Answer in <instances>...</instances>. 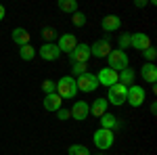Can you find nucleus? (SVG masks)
Returning <instances> with one entry per match:
<instances>
[{"instance_id": "2f4dec72", "label": "nucleus", "mask_w": 157, "mask_h": 155, "mask_svg": "<svg viewBox=\"0 0 157 155\" xmlns=\"http://www.w3.org/2000/svg\"><path fill=\"white\" fill-rule=\"evenodd\" d=\"M4 17H6V9H4V6H2V4H0V21H2V19H4Z\"/></svg>"}, {"instance_id": "cd10ccee", "label": "nucleus", "mask_w": 157, "mask_h": 155, "mask_svg": "<svg viewBox=\"0 0 157 155\" xmlns=\"http://www.w3.org/2000/svg\"><path fill=\"white\" fill-rule=\"evenodd\" d=\"M42 92H44V95H52V92H55V82H52V80H44V82H42Z\"/></svg>"}, {"instance_id": "393cba45", "label": "nucleus", "mask_w": 157, "mask_h": 155, "mask_svg": "<svg viewBox=\"0 0 157 155\" xmlns=\"http://www.w3.org/2000/svg\"><path fill=\"white\" fill-rule=\"evenodd\" d=\"M71 23L75 25V27H84V25H86V15L82 11H75L71 15Z\"/></svg>"}, {"instance_id": "b1692460", "label": "nucleus", "mask_w": 157, "mask_h": 155, "mask_svg": "<svg viewBox=\"0 0 157 155\" xmlns=\"http://www.w3.org/2000/svg\"><path fill=\"white\" fill-rule=\"evenodd\" d=\"M67 155H90V149L86 145H71L67 149Z\"/></svg>"}, {"instance_id": "f03ea898", "label": "nucleus", "mask_w": 157, "mask_h": 155, "mask_svg": "<svg viewBox=\"0 0 157 155\" xmlns=\"http://www.w3.org/2000/svg\"><path fill=\"white\" fill-rule=\"evenodd\" d=\"M107 61H109V69H113V72L120 73L121 69H126V67H130V59H128V52L126 50H111L107 55Z\"/></svg>"}, {"instance_id": "f8f14e48", "label": "nucleus", "mask_w": 157, "mask_h": 155, "mask_svg": "<svg viewBox=\"0 0 157 155\" xmlns=\"http://www.w3.org/2000/svg\"><path fill=\"white\" fill-rule=\"evenodd\" d=\"M97 80H98V86H113V84H117V72H113V69H109V67H103L101 72L97 73Z\"/></svg>"}, {"instance_id": "dca6fc26", "label": "nucleus", "mask_w": 157, "mask_h": 155, "mask_svg": "<svg viewBox=\"0 0 157 155\" xmlns=\"http://www.w3.org/2000/svg\"><path fill=\"white\" fill-rule=\"evenodd\" d=\"M11 38L15 44H19V46H25V44H29V32L27 29H23V27H15L11 32Z\"/></svg>"}, {"instance_id": "9b49d317", "label": "nucleus", "mask_w": 157, "mask_h": 155, "mask_svg": "<svg viewBox=\"0 0 157 155\" xmlns=\"http://www.w3.org/2000/svg\"><path fill=\"white\" fill-rule=\"evenodd\" d=\"M130 46L143 52L145 48L151 46V38H149V34H145V32H136V34L130 36Z\"/></svg>"}, {"instance_id": "72a5a7b5", "label": "nucleus", "mask_w": 157, "mask_h": 155, "mask_svg": "<svg viewBox=\"0 0 157 155\" xmlns=\"http://www.w3.org/2000/svg\"><path fill=\"white\" fill-rule=\"evenodd\" d=\"M98 155H105V153H98Z\"/></svg>"}, {"instance_id": "ddd939ff", "label": "nucleus", "mask_w": 157, "mask_h": 155, "mask_svg": "<svg viewBox=\"0 0 157 155\" xmlns=\"http://www.w3.org/2000/svg\"><path fill=\"white\" fill-rule=\"evenodd\" d=\"M57 46H59L61 52H71L73 48L78 46V38L73 36V34H59V42H57Z\"/></svg>"}, {"instance_id": "412c9836", "label": "nucleus", "mask_w": 157, "mask_h": 155, "mask_svg": "<svg viewBox=\"0 0 157 155\" xmlns=\"http://www.w3.org/2000/svg\"><path fill=\"white\" fill-rule=\"evenodd\" d=\"M42 40H44V44H52V40H57L59 38V34H57V29L55 27H50V25H46V27H42Z\"/></svg>"}, {"instance_id": "2eb2a0df", "label": "nucleus", "mask_w": 157, "mask_h": 155, "mask_svg": "<svg viewBox=\"0 0 157 155\" xmlns=\"http://www.w3.org/2000/svg\"><path fill=\"white\" fill-rule=\"evenodd\" d=\"M61 107H63V99H61L57 92H52V95H44V109H46V111L57 113Z\"/></svg>"}, {"instance_id": "4be33fe9", "label": "nucleus", "mask_w": 157, "mask_h": 155, "mask_svg": "<svg viewBox=\"0 0 157 155\" xmlns=\"http://www.w3.org/2000/svg\"><path fill=\"white\" fill-rule=\"evenodd\" d=\"M38 52H36V48L32 46V44H25V46H19V57L23 61H32L34 57H36Z\"/></svg>"}, {"instance_id": "a211bd4d", "label": "nucleus", "mask_w": 157, "mask_h": 155, "mask_svg": "<svg viewBox=\"0 0 157 155\" xmlns=\"http://www.w3.org/2000/svg\"><path fill=\"white\" fill-rule=\"evenodd\" d=\"M140 76H143L145 82L155 84L157 82V67H155V63H145L143 69H140Z\"/></svg>"}, {"instance_id": "9d476101", "label": "nucleus", "mask_w": 157, "mask_h": 155, "mask_svg": "<svg viewBox=\"0 0 157 155\" xmlns=\"http://www.w3.org/2000/svg\"><path fill=\"white\" fill-rule=\"evenodd\" d=\"M69 113H71L73 119L84 122V119L90 115V105H88L86 101H75V103H73V107L69 109Z\"/></svg>"}, {"instance_id": "f257e3e1", "label": "nucleus", "mask_w": 157, "mask_h": 155, "mask_svg": "<svg viewBox=\"0 0 157 155\" xmlns=\"http://www.w3.org/2000/svg\"><path fill=\"white\" fill-rule=\"evenodd\" d=\"M55 92L61 99H75L78 96V84L73 76H63L59 82H55Z\"/></svg>"}, {"instance_id": "5701e85b", "label": "nucleus", "mask_w": 157, "mask_h": 155, "mask_svg": "<svg viewBox=\"0 0 157 155\" xmlns=\"http://www.w3.org/2000/svg\"><path fill=\"white\" fill-rule=\"evenodd\" d=\"M57 6H59L63 13H71V15L78 11V2H75V0H59Z\"/></svg>"}, {"instance_id": "1a4fd4ad", "label": "nucleus", "mask_w": 157, "mask_h": 155, "mask_svg": "<svg viewBox=\"0 0 157 155\" xmlns=\"http://www.w3.org/2000/svg\"><path fill=\"white\" fill-rule=\"evenodd\" d=\"M36 52L44 61H57L61 57V50H59V46H57L55 42H52V44H42L40 48H36Z\"/></svg>"}, {"instance_id": "7c9ffc66", "label": "nucleus", "mask_w": 157, "mask_h": 155, "mask_svg": "<svg viewBox=\"0 0 157 155\" xmlns=\"http://www.w3.org/2000/svg\"><path fill=\"white\" fill-rule=\"evenodd\" d=\"M147 4H149V0H136V2H134V6H138V9H143Z\"/></svg>"}, {"instance_id": "c85d7f7f", "label": "nucleus", "mask_w": 157, "mask_h": 155, "mask_svg": "<svg viewBox=\"0 0 157 155\" xmlns=\"http://www.w3.org/2000/svg\"><path fill=\"white\" fill-rule=\"evenodd\" d=\"M117 44H120V50H126V48L130 46V36H128V34H121V36L117 38Z\"/></svg>"}, {"instance_id": "f3484780", "label": "nucleus", "mask_w": 157, "mask_h": 155, "mask_svg": "<svg viewBox=\"0 0 157 155\" xmlns=\"http://www.w3.org/2000/svg\"><path fill=\"white\" fill-rule=\"evenodd\" d=\"M107 107H109L107 99H105V96H98L97 101L90 105V113H92L94 118H101V115H105V113H107Z\"/></svg>"}, {"instance_id": "0eeeda50", "label": "nucleus", "mask_w": 157, "mask_h": 155, "mask_svg": "<svg viewBox=\"0 0 157 155\" xmlns=\"http://www.w3.org/2000/svg\"><path fill=\"white\" fill-rule=\"evenodd\" d=\"M126 101L132 105V107H140L145 103V88L138 86V84H132L128 86V95H126Z\"/></svg>"}, {"instance_id": "aec40b11", "label": "nucleus", "mask_w": 157, "mask_h": 155, "mask_svg": "<svg viewBox=\"0 0 157 155\" xmlns=\"http://www.w3.org/2000/svg\"><path fill=\"white\" fill-rule=\"evenodd\" d=\"M134 78H136V73H134L132 67H126V69H121L117 73V82L124 84V86H128V84H134Z\"/></svg>"}, {"instance_id": "39448f33", "label": "nucleus", "mask_w": 157, "mask_h": 155, "mask_svg": "<svg viewBox=\"0 0 157 155\" xmlns=\"http://www.w3.org/2000/svg\"><path fill=\"white\" fill-rule=\"evenodd\" d=\"M75 84H78V90H80V92H94V90L98 88L97 76L90 73V72H86L84 76H80V78L75 80Z\"/></svg>"}, {"instance_id": "4468645a", "label": "nucleus", "mask_w": 157, "mask_h": 155, "mask_svg": "<svg viewBox=\"0 0 157 155\" xmlns=\"http://www.w3.org/2000/svg\"><path fill=\"white\" fill-rule=\"evenodd\" d=\"M101 27H103V32L105 34H111V32H117L121 27V19L117 15H105L103 17V21H101Z\"/></svg>"}, {"instance_id": "6e6552de", "label": "nucleus", "mask_w": 157, "mask_h": 155, "mask_svg": "<svg viewBox=\"0 0 157 155\" xmlns=\"http://www.w3.org/2000/svg\"><path fill=\"white\" fill-rule=\"evenodd\" d=\"M90 59V46L84 42H78V46L69 52V61L71 63H88Z\"/></svg>"}, {"instance_id": "a878e982", "label": "nucleus", "mask_w": 157, "mask_h": 155, "mask_svg": "<svg viewBox=\"0 0 157 155\" xmlns=\"http://www.w3.org/2000/svg\"><path fill=\"white\" fill-rule=\"evenodd\" d=\"M88 72V63H71V73L73 76H84V73Z\"/></svg>"}, {"instance_id": "423d86ee", "label": "nucleus", "mask_w": 157, "mask_h": 155, "mask_svg": "<svg viewBox=\"0 0 157 155\" xmlns=\"http://www.w3.org/2000/svg\"><path fill=\"white\" fill-rule=\"evenodd\" d=\"M109 52H111V42H109V36L97 40V42L90 46V57H97V59H107Z\"/></svg>"}, {"instance_id": "473e14b6", "label": "nucleus", "mask_w": 157, "mask_h": 155, "mask_svg": "<svg viewBox=\"0 0 157 155\" xmlns=\"http://www.w3.org/2000/svg\"><path fill=\"white\" fill-rule=\"evenodd\" d=\"M155 113H157V103L153 101V103H151V115H155Z\"/></svg>"}, {"instance_id": "6ab92c4d", "label": "nucleus", "mask_w": 157, "mask_h": 155, "mask_svg": "<svg viewBox=\"0 0 157 155\" xmlns=\"http://www.w3.org/2000/svg\"><path fill=\"white\" fill-rule=\"evenodd\" d=\"M101 128H103V130H115V128H117V118H115V115H113V113H105V115H101Z\"/></svg>"}, {"instance_id": "c756f323", "label": "nucleus", "mask_w": 157, "mask_h": 155, "mask_svg": "<svg viewBox=\"0 0 157 155\" xmlns=\"http://www.w3.org/2000/svg\"><path fill=\"white\" fill-rule=\"evenodd\" d=\"M57 118L63 122V119H69V118H71V113H69V109H63V107H61L59 111H57Z\"/></svg>"}, {"instance_id": "7ed1b4c3", "label": "nucleus", "mask_w": 157, "mask_h": 155, "mask_svg": "<svg viewBox=\"0 0 157 155\" xmlns=\"http://www.w3.org/2000/svg\"><path fill=\"white\" fill-rule=\"evenodd\" d=\"M92 141H94V147H97L98 151H107V149H111L113 143H115V134L111 130L98 128V130L92 134Z\"/></svg>"}, {"instance_id": "bb28decb", "label": "nucleus", "mask_w": 157, "mask_h": 155, "mask_svg": "<svg viewBox=\"0 0 157 155\" xmlns=\"http://www.w3.org/2000/svg\"><path fill=\"white\" fill-rule=\"evenodd\" d=\"M143 57L147 59V63H153V61H155V57H157V50H155V46H149V48H145V50H143Z\"/></svg>"}, {"instance_id": "20e7f679", "label": "nucleus", "mask_w": 157, "mask_h": 155, "mask_svg": "<svg viewBox=\"0 0 157 155\" xmlns=\"http://www.w3.org/2000/svg\"><path fill=\"white\" fill-rule=\"evenodd\" d=\"M126 95H128V86H124V84H113V86H109V92H107V103L111 105H115V107H121L124 103H126Z\"/></svg>"}]
</instances>
